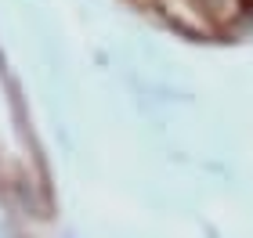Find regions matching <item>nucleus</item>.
<instances>
[{
  "label": "nucleus",
  "instance_id": "nucleus-2",
  "mask_svg": "<svg viewBox=\"0 0 253 238\" xmlns=\"http://www.w3.org/2000/svg\"><path fill=\"white\" fill-rule=\"evenodd\" d=\"M246 4H253V0H246Z\"/></svg>",
  "mask_w": 253,
  "mask_h": 238
},
{
  "label": "nucleus",
  "instance_id": "nucleus-1",
  "mask_svg": "<svg viewBox=\"0 0 253 238\" xmlns=\"http://www.w3.org/2000/svg\"><path fill=\"white\" fill-rule=\"evenodd\" d=\"M152 4L163 11L181 33H192V36H213L217 33V22L203 11L199 0H152Z\"/></svg>",
  "mask_w": 253,
  "mask_h": 238
}]
</instances>
